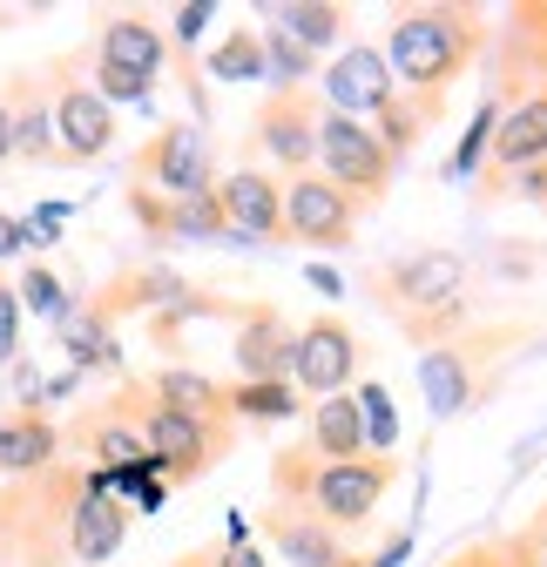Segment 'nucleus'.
Returning <instances> with one entry per match:
<instances>
[{
  "mask_svg": "<svg viewBox=\"0 0 547 567\" xmlns=\"http://www.w3.org/2000/svg\"><path fill=\"white\" fill-rule=\"evenodd\" d=\"M392 486H399V460H392V453L318 460V453L298 440V446H278V460H270V501L305 507V514H311V520H324L331 534L365 527Z\"/></svg>",
  "mask_w": 547,
  "mask_h": 567,
  "instance_id": "obj_1",
  "label": "nucleus"
},
{
  "mask_svg": "<svg viewBox=\"0 0 547 567\" xmlns=\"http://www.w3.org/2000/svg\"><path fill=\"white\" fill-rule=\"evenodd\" d=\"M487 14L453 8V0H426V8H399L385 28V68L405 95H446L473 61H487Z\"/></svg>",
  "mask_w": 547,
  "mask_h": 567,
  "instance_id": "obj_2",
  "label": "nucleus"
},
{
  "mask_svg": "<svg viewBox=\"0 0 547 567\" xmlns=\"http://www.w3.org/2000/svg\"><path fill=\"white\" fill-rule=\"evenodd\" d=\"M359 291L399 324V318H413V311L466 298V257L460 250H399V257L359 270Z\"/></svg>",
  "mask_w": 547,
  "mask_h": 567,
  "instance_id": "obj_3",
  "label": "nucleus"
},
{
  "mask_svg": "<svg viewBox=\"0 0 547 567\" xmlns=\"http://www.w3.org/2000/svg\"><path fill=\"white\" fill-rule=\"evenodd\" d=\"M41 75H48V115H54V150H61V169L102 163L122 135H115V109L82 82V54L48 61Z\"/></svg>",
  "mask_w": 547,
  "mask_h": 567,
  "instance_id": "obj_4",
  "label": "nucleus"
},
{
  "mask_svg": "<svg viewBox=\"0 0 547 567\" xmlns=\"http://www.w3.org/2000/svg\"><path fill=\"white\" fill-rule=\"evenodd\" d=\"M143 446H149L163 486H189V480L210 473L217 460H230L237 419H189V412H169V405H156L149 385H143Z\"/></svg>",
  "mask_w": 547,
  "mask_h": 567,
  "instance_id": "obj_5",
  "label": "nucleus"
},
{
  "mask_svg": "<svg viewBox=\"0 0 547 567\" xmlns=\"http://www.w3.org/2000/svg\"><path fill=\"white\" fill-rule=\"evenodd\" d=\"M318 176H324L331 189H345V196H352V209L365 217V209H379V196L392 189L399 163L385 156V142H379L365 122L318 109Z\"/></svg>",
  "mask_w": 547,
  "mask_h": 567,
  "instance_id": "obj_6",
  "label": "nucleus"
},
{
  "mask_svg": "<svg viewBox=\"0 0 547 567\" xmlns=\"http://www.w3.org/2000/svg\"><path fill=\"white\" fill-rule=\"evenodd\" d=\"M128 169H135V183H143V189L176 196V203L217 189V150H210V135H203L196 122H169V128H156L143 150L128 156Z\"/></svg>",
  "mask_w": 547,
  "mask_h": 567,
  "instance_id": "obj_7",
  "label": "nucleus"
},
{
  "mask_svg": "<svg viewBox=\"0 0 547 567\" xmlns=\"http://www.w3.org/2000/svg\"><path fill=\"white\" fill-rule=\"evenodd\" d=\"M487 61H494V89L487 102H520V95H547V0H520L507 8L500 34L487 41Z\"/></svg>",
  "mask_w": 547,
  "mask_h": 567,
  "instance_id": "obj_8",
  "label": "nucleus"
},
{
  "mask_svg": "<svg viewBox=\"0 0 547 567\" xmlns=\"http://www.w3.org/2000/svg\"><path fill=\"white\" fill-rule=\"evenodd\" d=\"M359 359H365V344L345 318H305L298 338H291V392L298 399H338L352 379H359Z\"/></svg>",
  "mask_w": 547,
  "mask_h": 567,
  "instance_id": "obj_9",
  "label": "nucleus"
},
{
  "mask_svg": "<svg viewBox=\"0 0 547 567\" xmlns=\"http://www.w3.org/2000/svg\"><path fill=\"white\" fill-rule=\"evenodd\" d=\"M250 142L278 163L285 176L318 169V95L311 89H270L250 109Z\"/></svg>",
  "mask_w": 547,
  "mask_h": 567,
  "instance_id": "obj_10",
  "label": "nucleus"
},
{
  "mask_svg": "<svg viewBox=\"0 0 547 567\" xmlns=\"http://www.w3.org/2000/svg\"><path fill=\"white\" fill-rule=\"evenodd\" d=\"M217 209L237 244H285V176L264 163H237L217 176Z\"/></svg>",
  "mask_w": 547,
  "mask_h": 567,
  "instance_id": "obj_11",
  "label": "nucleus"
},
{
  "mask_svg": "<svg viewBox=\"0 0 547 567\" xmlns=\"http://www.w3.org/2000/svg\"><path fill=\"white\" fill-rule=\"evenodd\" d=\"M359 237V209L345 189H331L318 169L305 176H285V244H305V250H345Z\"/></svg>",
  "mask_w": 547,
  "mask_h": 567,
  "instance_id": "obj_12",
  "label": "nucleus"
},
{
  "mask_svg": "<svg viewBox=\"0 0 547 567\" xmlns=\"http://www.w3.org/2000/svg\"><path fill=\"white\" fill-rule=\"evenodd\" d=\"M527 163H547V95H520L494 115V142H487V163H481V196L500 203V183Z\"/></svg>",
  "mask_w": 547,
  "mask_h": 567,
  "instance_id": "obj_13",
  "label": "nucleus"
},
{
  "mask_svg": "<svg viewBox=\"0 0 547 567\" xmlns=\"http://www.w3.org/2000/svg\"><path fill=\"white\" fill-rule=\"evenodd\" d=\"M399 102V82L379 48H338V61L324 68V109L331 115H352V122H379Z\"/></svg>",
  "mask_w": 547,
  "mask_h": 567,
  "instance_id": "obj_14",
  "label": "nucleus"
},
{
  "mask_svg": "<svg viewBox=\"0 0 547 567\" xmlns=\"http://www.w3.org/2000/svg\"><path fill=\"white\" fill-rule=\"evenodd\" d=\"M257 534H264V547L285 554V567H372L365 554L345 547V534H331L324 520H311L305 507H285V501H270L257 514Z\"/></svg>",
  "mask_w": 547,
  "mask_h": 567,
  "instance_id": "obj_15",
  "label": "nucleus"
},
{
  "mask_svg": "<svg viewBox=\"0 0 547 567\" xmlns=\"http://www.w3.org/2000/svg\"><path fill=\"white\" fill-rule=\"evenodd\" d=\"M291 338L298 324L278 311V305H244L237 311V338H230V359H237V379L264 385V379H291Z\"/></svg>",
  "mask_w": 547,
  "mask_h": 567,
  "instance_id": "obj_16",
  "label": "nucleus"
},
{
  "mask_svg": "<svg viewBox=\"0 0 547 567\" xmlns=\"http://www.w3.org/2000/svg\"><path fill=\"white\" fill-rule=\"evenodd\" d=\"M128 540V501H109V493H89V473H82V493L68 501V520H61V547L68 560L82 567H109Z\"/></svg>",
  "mask_w": 547,
  "mask_h": 567,
  "instance_id": "obj_17",
  "label": "nucleus"
},
{
  "mask_svg": "<svg viewBox=\"0 0 547 567\" xmlns=\"http://www.w3.org/2000/svg\"><path fill=\"white\" fill-rule=\"evenodd\" d=\"M8 135H14V156L21 163H41V169H61V150H54V115H48V75L41 68H14L8 89Z\"/></svg>",
  "mask_w": 547,
  "mask_h": 567,
  "instance_id": "obj_18",
  "label": "nucleus"
},
{
  "mask_svg": "<svg viewBox=\"0 0 547 567\" xmlns=\"http://www.w3.org/2000/svg\"><path fill=\"white\" fill-rule=\"evenodd\" d=\"M95 61L122 68V75H143L156 89V75L169 68V34L149 14H109L102 34H95Z\"/></svg>",
  "mask_w": 547,
  "mask_h": 567,
  "instance_id": "obj_19",
  "label": "nucleus"
},
{
  "mask_svg": "<svg viewBox=\"0 0 547 567\" xmlns=\"http://www.w3.org/2000/svg\"><path fill=\"white\" fill-rule=\"evenodd\" d=\"M48 466H61V425L48 412H8L0 419V480H41Z\"/></svg>",
  "mask_w": 547,
  "mask_h": 567,
  "instance_id": "obj_20",
  "label": "nucleus"
},
{
  "mask_svg": "<svg viewBox=\"0 0 547 567\" xmlns=\"http://www.w3.org/2000/svg\"><path fill=\"white\" fill-rule=\"evenodd\" d=\"M143 385H149V399L169 405V412H189V419H230V405H224L230 385L210 379V372H196V365H163V372H149Z\"/></svg>",
  "mask_w": 547,
  "mask_h": 567,
  "instance_id": "obj_21",
  "label": "nucleus"
},
{
  "mask_svg": "<svg viewBox=\"0 0 547 567\" xmlns=\"http://www.w3.org/2000/svg\"><path fill=\"white\" fill-rule=\"evenodd\" d=\"M305 446H311L318 460H359V453H372V446H365V412H359V399H352V392L318 399V405H311Z\"/></svg>",
  "mask_w": 547,
  "mask_h": 567,
  "instance_id": "obj_22",
  "label": "nucleus"
},
{
  "mask_svg": "<svg viewBox=\"0 0 547 567\" xmlns=\"http://www.w3.org/2000/svg\"><path fill=\"white\" fill-rule=\"evenodd\" d=\"M264 21L278 28L285 41H298L305 54H318V48H338V41H345L352 8H338V0H298V8H270Z\"/></svg>",
  "mask_w": 547,
  "mask_h": 567,
  "instance_id": "obj_23",
  "label": "nucleus"
},
{
  "mask_svg": "<svg viewBox=\"0 0 547 567\" xmlns=\"http://www.w3.org/2000/svg\"><path fill=\"white\" fill-rule=\"evenodd\" d=\"M440 115H446V95H405V89H399V102L372 122V135L385 142V156H392V163H405V156L420 150V135H426Z\"/></svg>",
  "mask_w": 547,
  "mask_h": 567,
  "instance_id": "obj_24",
  "label": "nucleus"
},
{
  "mask_svg": "<svg viewBox=\"0 0 547 567\" xmlns=\"http://www.w3.org/2000/svg\"><path fill=\"white\" fill-rule=\"evenodd\" d=\"M54 331H61L68 359H75L82 372H122V344H115V331H109L95 311H68Z\"/></svg>",
  "mask_w": 547,
  "mask_h": 567,
  "instance_id": "obj_25",
  "label": "nucleus"
},
{
  "mask_svg": "<svg viewBox=\"0 0 547 567\" xmlns=\"http://www.w3.org/2000/svg\"><path fill=\"white\" fill-rule=\"evenodd\" d=\"M224 405H230V419L244 425H278V419H291V412H305V399L291 392V379H264V385H250V379H237L230 392H224Z\"/></svg>",
  "mask_w": 547,
  "mask_h": 567,
  "instance_id": "obj_26",
  "label": "nucleus"
},
{
  "mask_svg": "<svg viewBox=\"0 0 547 567\" xmlns=\"http://www.w3.org/2000/svg\"><path fill=\"white\" fill-rule=\"evenodd\" d=\"M203 68H210V75L217 82H230V89H250V82H264V34L250 28V21H237L217 48H210V61H203Z\"/></svg>",
  "mask_w": 547,
  "mask_h": 567,
  "instance_id": "obj_27",
  "label": "nucleus"
},
{
  "mask_svg": "<svg viewBox=\"0 0 547 567\" xmlns=\"http://www.w3.org/2000/svg\"><path fill=\"white\" fill-rule=\"evenodd\" d=\"M14 298H21L28 311H41L48 324H61L68 311H75V305H68V291H61V277H54L48 264H28V270H21V284H14Z\"/></svg>",
  "mask_w": 547,
  "mask_h": 567,
  "instance_id": "obj_28",
  "label": "nucleus"
},
{
  "mask_svg": "<svg viewBox=\"0 0 547 567\" xmlns=\"http://www.w3.org/2000/svg\"><path fill=\"white\" fill-rule=\"evenodd\" d=\"M89 61V54H82ZM89 89L115 109V102H149V82L143 75H122V68H109V61H89Z\"/></svg>",
  "mask_w": 547,
  "mask_h": 567,
  "instance_id": "obj_29",
  "label": "nucleus"
},
{
  "mask_svg": "<svg viewBox=\"0 0 547 567\" xmlns=\"http://www.w3.org/2000/svg\"><path fill=\"white\" fill-rule=\"evenodd\" d=\"M0 365H21V298L8 277H0Z\"/></svg>",
  "mask_w": 547,
  "mask_h": 567,
  "instance_id": "obj_30",
  "label": "nucleus"
},
{
  "mask_svg": "<svg viewBox=\"0 0 547 567\" xmlns=\"http://www.w3.org/2000/svg\"><path fill=\"white\" fill-rule=\"evenodd\" d=\"M210 21H217V8H210V0H189V8H176V14H169V28H176L169 41H176V48H196V34L210 28Z\"/></svg>",
  "mask_w": 547,
  "mask_h": 567,
  "instance_id": "obj_31",
  "label": "nucleus"
},
{
  "mask_svg": "<svg viewBox=\"0 0 547 567\" xmlns=\"http://www.w3.org/2000/svg\"><path fill=\"white\" fill-rule=\"evenodd\" d=\"M500 196H520V203L547 209V163H527V169H514V176L500 183Z\"/></svg>",
  "mask_w": 547,
  "mask_h": 567,
  "instance_id": "obj_32",
  "label": "nucleus"
},
{
  "mask_svg": "<svg viewBox=\"0 0 547 567\" xmlns=\"http://www.w3.org/2000/svg\"><path fill=\"white\" fill-rule=\"evenodd\" d=\"M440 567H514V560H507V547H500V540H473V547L446 554Z\"/></svg>",
  "mask_w": 547,
  "mask_h": 567,
  "instance_id": "obj_33",
  "label": "nucleus"
},
{
  "mask_svg": "<svg viewBox=\"0 0 547 567\" xmlns=\"http://www.w3.org/2000/svg\"><path fill=\"white\" fill-rule=\"evenodd\" d=\"M21 250H41V244H34V230H28V217H8V209H0V264L21 257Z\"/></svg>",
  "mask_w": 547,
  "mask_h": 567,
  "instance_id": "obj_34",
  "label": "nucleus"
},
{
  "mask_svg": "<svg viewBox=\"0 0 547 567\" xmlns=\"http://www.w3.org/2000/svg\"><path fill=\"white\" fill-rule=\"evenodd\" d=\"M217 567H270L257 540H237V547H217Z\"/></svg>",
  "mask_w": 547,
  "mask_h": 567,
  "instance_id": "obj_35",
  "label": "nucleus"
},
{
  "mask_svg": "<svg viewBox=\"0 0 547 567\" xmlns=\"http://www.w3.org/2000/svg\"><path fill=\"white\" fill-rule=\"evenodd\" d=\"M176 567H217V547H189V554H176Z\"/></svg>",
  "mask_w": 547,
  "mask_h": 567,
  "instance_id": "obj_36",
  "label": "nucleus"
},
{
  "mask_svg": "<svg viewBox=\"0 0 547 567\" xmlns=\"http://www.w3.org/2000/svg\"><path fill=\"white\" fill-rule=\"evenodd\" d=\"M14 163V135H8V102H0V169Z\"/></svg>",
  "mask_w": 547,
  "mask_h": 567,
  "instance_id": "obj_37",
  "label": "nucleus"
},
{
  "mask_svg": "<svg viewBox=\"0 0 547 567\" xmlns=\"http://www.w3.org/2000/svg\"><path fill=\"white\" fill-rule=\"evenodd\" d=\"M0 21H8V8H0Z\"/></svg>",
  "mask_w": 547,
  "mask_h": 567,
  "instance_id": "obj_38",
  "label": "nucleus"
}]
</instances>
